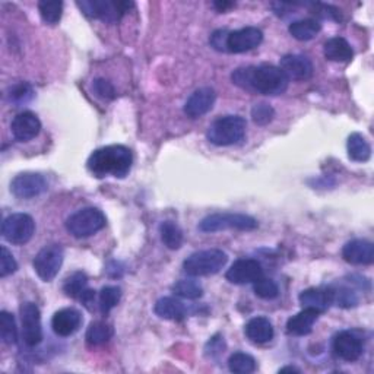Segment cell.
<instances>
[{
	"label": "cell",
	"instance_id": "7bdbcfd3",
	"mask_svg": "<svg viewBox=\"0 0 374 374\" xmlns=\"http://www.w3.org/2000/svg\"><path fill=\"white\" fill-rule=\"evenodd\" d=\"M287 371H289V373H300V370L296 368V367H284V368L279 370V373H287Z\"/></svg>",
	"mask_w": 374,
	"mask_h": 374
},
{
	"label": "cell",
	"instance_id": "5b68a950",
	"mask_svg": "<svg viewBox=\"0 0 374 374\" xmlns=\"http://www.w3.org/2000/svg\"><path fill=\"white\" fill-rule=\"evenodd\" d=\"M107 224L104 213L97 208L79 209L68 218L66 230L76 238H87L101 231Z\"/></svg>",
	"mask_w": 374,
	"mask_h": 374
},
{
	"label": "cell",
	"instance_id": "f1b7e54d",
	"mask_svg": "<svg viewBox=\"0 0 374 374\" xmlns=\"http://www.w3.org/2000/svg\"><path fill=\"white\" fill-rule=\"evenodd\" d=\"M114 335V329L112 325L105 322H94L90 325L87 331V342L90 345H102L109 342Z\"/></svg>",
	"mask_w": 374,
	"mask_h": 374
},
{
	"label": "cell",
	"instance_id": "d6a6232c",
	"mask_svg": "<svg viewBox=\"0 0 374 374\" xmlns=\"http://www.w3.org/2000/svg\"><path fill=\"white\" fill-rule=\"evenodd\" d=\"M122 300V289L119 287H104L100 292V310L102 314H109Z\"/></svg>",
	"mask_w": 374,
	"mask_h": 374
},
{
	"label": "cell",
	"instance_id": "52a82bcc",
	"mask_svg": "<svg viewBox=\"0 0 374 374\" xmlns=\"http://www.w3.org/2000/svg\"><path fill=\"white\" fill-rule=\"evenodd\" d=\"M76 5L87 16L101 19L107 23L120 21L133 6L132 2H120V0H82Z\"/></svg>",
	"mask_w": 374,
	"mask_h": 374
},
{
	"label": "cell",
	"instance_id": "3957f363",
	"mask_svg": "<svg viewBox=\"0 0 374 374\" xmlns=\"http://www.w3.org/2000/svg\"><path fill=\"white\" fill-rule=\"evenodd\" d=\"M247 123L240 116H224L213 122L208 132L206 138L210 144L217 146H230L242 142L246 137Z\"/></svg>",
	"mask_w": 374,
	"mask_h": 374
},
{
	"label": "cell",
	"instance_id": "6da1fadb",
	"mask_svg": "<svg viewBox=\"0 0 374 374\" xmlns=\"http://www.w3.org/2000/svg\"><path fill=\"white\" fill-rule=\"evenodd\" d=\"M231 79L237 87L263 95H281L289 84L285 73L274 65L238 68L233 72Z\"/></svg>",
	"mask_w": 374,
	"mask_h": 374
},
{
	"label": "cell",
	"instance_id": "603a6c76",
	"mask_svg": "<svg viewBox=\"0 0 374 374\" xmlns=\"http://www.w3.org/2000/svg\"><path fill=\"white\" fill-rule=\"evenodd\" d=\"M324 51L326 59L332 62H350L354 56L351 44L342 37H335L328 40L325 43Z\"/></svg>",
	"mask_w": 374,
	"mask_h": 374
},
{
	"label": "cell",
	"instance_id": "b9f144b4",
	"mask_svg": "<svg viewBox=\"0 0 374 374\" xmlns=\"http://www.w3.org/2000/svg\"><path fill=\"white\" fill-rule=\"evenodd\" d=\"M234 5H235V4H233V2H227V0H217V2H213V4H212V6L215 8L220 14H224V12L230 11L231 8H234Z\"/></svg>",
	"mask_w": 374,
	"mask_h": 374
},
{
	"label": "cell",
	"instance_id": "d4e9b609",
	"mask_svg": "<svg viewBox=\"0 0 374 374\" xmlns=\"http://www.w3.org/2000/svg\"><path fill=\"white\" fill-rule=\"evenodd\" d=\"M320 30H322V26H320V23L316 19L311 18L294 21L288 28L289 34L299 41L313 40L320 33Z\"/></svg>",
	"mask_w": 374,
	"mask_h": 374
},
{
	"label": "cell",
	"instance_id": "4dcf8cb0",
	"mask_svg": "<svg viewBox=\"0 0 374 374\" xmlns=\"http://www.w3.org/2000/svg\"><path fill=\"white\" fill-rule=\"evenodd\" d=\"M38 11L46 23L56 25L62 18L63 4L59 0H41L38 4Z\"/></svg>",
	"mask_w": 374,
	"mask_h": 374
},
{
	"label": "cell",
	"instance_id": "ba28073f",
	"mask_svg": "<svg viewBox=\"0 0 374 374\" xmlns=\"http://www.w3.org/2000/svg\"><path fill=\"white\" fill-rule=\"evenodd\" d=\"M36 233V223L28 213H12L2 224V235L6 242L22 246L33 238Z\"/></svg>",
	"mask_w": 374,
	"mask_h": 374
},
{
	"label": "cell",
	"instance_id": "e0dca14e",
	"mask_svg": "<svg viewBox=\"0 0 374 374\" xmlns=\"http://www.w3.org/2000/svg\"><path fill=\"white\" fill-rule=\"evenodd\" d=\"M12 135L19 142H28L38 137L41 130L40 119L31 112H22L19 113L12 122Z\"/></svg>",
	"mask_w": 374,
	"mask_h": 374
},
{
	"label": "cell",
	"instance_id": "ab89813d",
	"mask_svg": "<svg viewBox=\"0 0 374 374\" xmlns=\"http://www.w3.org/2000/svg\"><path fill=\"white\" fill-rule=\"evenodd\" d=\"M92 90L102 100H114L116 98V90H114L113 84L107 81V79H104V78L95 79L94 84H92Z\"/></svg>",
	"mask_w": 374,
	"mask_h": 374
},
{
	"label": "cell",
	"instance_id": "484cf974",
	"mask_svg": "<svg viewBox=\"0 0 374 374\" xmlns=\"http://www.w3.org/2000/svg\"><path fill=\"white\" fill-rule=\"evenodd\" d=\"M348 156L356 163H365L371 156V146L361 133H353L346 142Z\"/></svg>",
	"mask_w": 374,
	"mask_h": 374
},
{
	"label": "cell",
	"instance_id": "9c48e42d",
	"mask_svg": "<svg viewBox=\"0 0 374 374\" xmlns=\"http://www.w3.org/2000/svg\"><path fill=\"white\" fill-rule=\"evenodd\" d=\"M63 249L59 245H50L41 249L34 259V271L44 282L55 279L63 265Z\"/></svg>",
	"mask_w": 374,
	"mask_h": 374
},
{
	"label": "cell",
	"instance_id": "1f68e13d",
	"mask_svg": "<svg viewBox=\"0 0 374 374\" xmlns=\"http://www.w3.org/2000/svg\"><path fill=\"white\" fill-rule=\"evenodd\" d=\"M228 368L235 374H250L256 370V360L246 353H234L228 358Z\"/></svg>",
	"mask_w": 374,
	"mask_h": 374
},
{
	"label": "cell",
	"instance_id": "74e56055",
	"mask_svg": "<svg viewBox=\"0 0 374 374\" xmlns=\"http://www.w3.org/2000/svg\"><path fill=\"white\" fill-rule=\"evenodd\" d=\"M252 117H253V122L256 124L266 126V124H269L274 120L275 112H274V109L269 104L259 102L252 109Z\"/></svg>",
	"mask_w": 374,
	"mask_h": 374
},
{
	"label": "cell",
	"instance_id": "83f0119b",
	"mask_svg": "<svg viewBox=\"0 0 374 374\" xmlns=\"http://www.w3.org/2000/svg\"><path fill=\"white\" fill-rule=\"evenodd\" d=\"M159 234H161L163 243L170 249V250H177L183 245V231L181 228L173 223V221H166L159 225Z\"/></svg>",
	"mask_w": 374,
	"mask_h": 374
},
{
	"label": "cell",
	"instance_id": "d590c367",
	"mask_svg": "<svg viewBox=\"0 0 374 374\" xmlns=\"http://www.w3.org/2000/svg\"><path fill=\"white\" fill-rule=\"evenodd\" d=\"M332 296H333V304L343 307V309L354 307L358 303L356 292L351 291L350 288H345V287L332 288Z\"/></svg>",
	"mask_w": 374,
	"mask_h": 374
},
{
	"label": "cell",
	"instance_id": "4316f807",
	"mask_svg": "<svg viewBox=\"0 0 374 374\" xmlns=\"http://www.w3.org/2000/svg\"><path fill=\"white\" fill-rule=\"evenodd\" d=\"M88 289V278L82 272H75L66 278L63 284V291L68 297L81 300Z\"/></svg>",
	"mask_w": 374,
	"mask_h": 374
},
{
	"label": "cell",
	"instance_id": "cb8c5ba5",
	"mask_svg": "<svg viewBox=\"0 0 374 374\" xmlns=\"http://www.w3.org/2000/svg\"><path fill=\"white\" fill-rule=\"evenodd\" d=\"M154 311L158 317L166 320H181L186 317V306L173 297L159 299L155 303Z\"/></svg>",
	"mask_w": 374,
	"mask_h": 374
},
{
	"label": "cell",
	"instance_id": "7402d4cb",
	"mask_svg": "<svg viewBox=\"0 0 374 374\" xmlns=\"http://www.w3.org/2000/svg\"><path fill=\"white\" fill-rule=\"evenodd\" d=\"M245 332H246V336L255 343L269 342L272 341L274 333H275L271 320L263 316L250 319L245 328Z\"/></svg>",
	"mask_w": 374,
	"mask_h": 374
},
{
	"label": "cell",
	"instance_id": "30bf717a",
	"mask_svg": "<svg viewBox=\"0 0 374 374\" xmlns=\"http://www.w3.org/2000/svg\"><path fill=\"white\" fill-rule=\"evenodd\" d=\"M21 324L23 342L28 346H37L43 339L41 313L37 304L23 303L21 306Z\"/></svg>",
	"mask_w": 374,
	"mask_h": 374
},
{
	"label": "cell",
	"instance_id": "f546056e",
	"mask_svg": "<svg viewBox=\"0 0 374 374\" xmlns=\"http://www.w3.org/2000/svg\"><path fill=\"white\" fill-rule=\"evenodd\" d=\"M171 289L176 296L186 300H198L203 296V288L201 287V284L192 279L177 281Z\"/></svg>",
	"mask_w": 374,
	"mask_h": 374
},
{
	"label": "cell",
	"instance_id": "7c38bea8",
	"mask_svg": "<svg viewBox=\"0 0 374 374\" xmlns=\"http://www.w3.org/2000/svg\"><path fill=\"white\" fill-rule=\"evenodd\" d=\"M262 277H263V268H262V265L255 259L235 260L225 274L227 281L235 285L253 284Z\"/></svg>",
	"mask_w": 374,
	"mask_h": 374
},
{
	"label": "cell",
	"instance_id": "836d02e7",
	"mask_svg": "<svg viewBox=\"0 0 374 374\" xmlns=\"http://www.w3.org/2000/svg\"><path fill=\"white\" fill-rule=\"evenodd\" d=\"M0 336L6 345H14L18 341V328L14 314L9 311L0 313Z\"/></svg>",
	"mask_w": 374,
	"mask_h": 374
},
{
	"label": "cell",
	"instance_id": "5bb4252c",
	"mask_svg": "<svg viewBox=\"0 0 374 374\" xmlns=\"http://www.w3.org/2000/svg\"><path fill=\"white\" fill-rule=\"evenodd\" d=\"M363 341L354 332L342 331L333 339V351L343 361H357L363 356Z\"/></svg>",
	"mask_w": 374,
	"mask_h": 374
},
{
	"label": "cell",
	"instance_id": "ffe728a7",
	"mask_svg": "<svg viewBox=\"0 0 374 374\" xmlns=\"http://www.w3.org/2000/svg\"><path fill=\"white\" fill-rule=\"evenodd\" d=\"M303 309H313L317 313L326 311L333 304L332 288H309L300 294Z\"/></svg>",
	"mask_w": 374,
	"mask_h": 374
},
{
	"label": "cell",
	"instance_id": "7a4b0ae2",
	"mask_svg": "<svg viewBox=\"0 0 374 374\" xmlns=\"http://www.w3.org/2000/svg\"><path fill=\"white\" fill-rule=\"evenodd\" d=\"M133 156L129 148L123 145L102 146L91 154L88 158V170L98 178L113 176L123 178L129 174Z\"/></svg>",
	"mask_w": 374,
	"mask_h": 374
},
{
	"label": "cell",
	"instance_id": "8d00e7d4",
	"mask_svg": "<svg viewBox=\"0 0 374 374\" xmlns=\"http://www.w3.org/2000/svg\"><path fill=\"white\" fill-rule=\"evenodd\" d=\"M34 97V90L28 82H19L9 90L8 98L14 104H25Z\"/></svg>",
	"mask_w": 374,
	"mask_h": 374
},
{
	"label": "cell",
	"instance_id": "8fae6325",
	"mask_svg": "<svg viewBox=\"0 0 374 374\" xmlns=\"http://www.w3.org/2000/svg\"><path fill=\"white\" fill-rule=\"evenodd\" d=\"M48 189V184L41 174L23 173L16 176L11 183L12 193L19 199H33L43 195Z\"/></svg>",
	"mask_w": 374,
	"mask_h": 374
},
{
	"label": "cell",
	"instance_id": "44dd1931",
	"mask_svg": "<svg viewBox=\"0 0 374 374\" xmlns=\"http://www.w3.org/2000/svg\"><path fill=\"white\" fill-rule=\"evenodd\" d=\"M319 314L320 313H317L313 309H303L300 313L288 319L287 332L292 336L309 335L313 329V325L316 324Z\"/></svg>",
	"mask_w": 374,
	"mask_h": 374
},
{
	"label": "cell",
	"instance_id": "2e32d148",
	"mask_svg": "<svg viewBox=\"0 0 374 374\" xmlns=\"http://www.w3.org/2000/svg\"><path fill=\"white\" fill-rule=\"evenodd\" d=\"M82 325V316L76 309L68 307L55 313L51 319V328L58 336L66 338L79 331Z\"/></svg>",
	"mask_w": 374,
	"mask_h": 374
},
{
	"label": "cell",
	"instance_id": "277c9868",
	"mask_svg": "<svg viewBox=\"0 0 374 374\" xmlns=\"http://www.w3.org/2000/svg\"><path fill=\"white\" fill-rule=\"evenodd\" d=\"M228 262L225 252L220 249L201 250L187 257L183 263V269L189 277H209L218 274Z\"/></svg>",
	"mask_w": 374,
	"mask_h": 374
},
{
	"label": "cell",
	"instance_id": "9a60e30c",
	"mask_svg": "<svg viewBox=\"0 0 374 374\" xmlns=\"http://www.w3.org/2000/svg\"><path fill=\"white\" fill-rule=\"evenodd\" d=\"M215 100H217V94L210 87L199 88L189 97V100L186 101L184 113L192 119L202 117L212 110Z\"/></svg>",
	"mask_w": 374,
	"mask_h": 374
},
{
	"label": "cell",
	"instance_id": "ac0fdd59",
	"mask_svg": "<svg viewBox=\"0 0 374 374\" xmlns=\"http://www.w3.org/2000/svg\"><path fill=\"white\" fill-rule=\"evenodd\" d=\"M279 69L288 79H294V81H306V79H310L314 70L310 59L301 55H285L281 59Z\"/></svg>",
	"mask_w": 374,
	"mask_h": 374
},
{
	"label": "cell",
	"instance_id": "d6986e66",
	"mask_svg": "<svg viewBox=\"0 0 374 374\" xmlns=\"http://www.w3.org/2000/svg\"><path fill=\"white\" fill-rule=\"evenodd\" d=\"M342 257L351 265H371L374 262V246L368 240H351L343 246Z\"/></svg>",
	"mask_w": 374,
	"mask_h": 374
},
{
	"label": "cell",
	"instance_id": "f35d334b",
	"mask_svg": "<svg viewBox=\"0 0 374 374\" xmlns=\"http://www.w3.org/2000/svg\"><path fill=\"white\" fill-rule=\"evenodd\" d=\"M18 269V263L14 257V255L8 250V247L2 246V252H0V277L5 278L12 274H15Z\"/></svg>",
	"mask_w": 374,
	"mask_h": 374
},
{
	"label": "cell",
	"instance_id": "60d3db41",
	"mask_svg": "<svg viewBox=\"0 0 374 374\" xmlns=\"http://www.w3.org/2000/svg\"><path fill=\"white\" fill-rule=\"evenodd\" d=\"M228 34L230 31L227 30H217L213 31L210 38H209V43L210 46L218 50V51H227V38H228Z\"/></svg>",
	"mask_w": 374,
	"mask_h": 374
},
{
	"label": "cell",
	"instance_id": "8992f818",
	"mask_svg": "<svg viewBox=\"0 0 374 374\" xmlns=\"http://www.w3.org/2000/svg\"><path fill=\"white\" fill-rule=\"evenodd\" d=\"M257 228V221L245 213H212L199 223V230L203 233H217L223 230L252 231Z\"/></svg>",
	"mask_w": 374,
	"mask_h": 374
},
{
	"label": "cell",
	"instance_id": "e575fe53",
	"mask_svg": "<svg viewBox=\"0 0 374 374\" xmlns=\"http://www.w3.org/2000/svg\"><path fill=\"white\" fill-rule=\"evenodd\" d=\"M253 291L256 296L262 300H274L279 296V288L277 282L269 278H265V277L253 282Z\"/></svg>",
	"mask_w": 374,
	"mask_h": 374
},
{
	"label": "cell",
	"instance_id": "4fadbf2b",
	"mask_svg": "<svg viewBox=\"0 0 374 374\" xmlns=\"http://www.w3.org/2000/svg\"><path fill=\"white\" fill-rule=\"evenodd\" d=\"M263 41V33L256 26H246V28L231 31L227 38L228 53H246L256 48Z\"/></svg>",
	"mask_w": 374,
	"mask_h": 374
}]
</instances>
